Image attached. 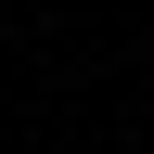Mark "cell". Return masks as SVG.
<instances>
[]
</instances>
